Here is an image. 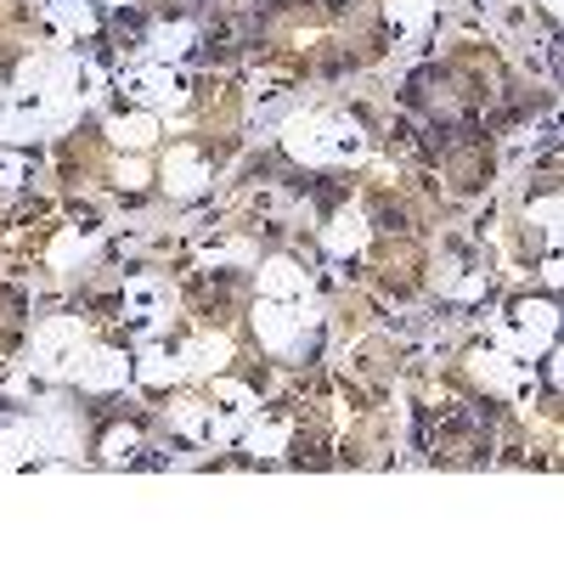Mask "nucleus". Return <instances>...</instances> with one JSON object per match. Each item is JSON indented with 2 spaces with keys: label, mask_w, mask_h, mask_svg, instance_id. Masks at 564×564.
I'll list each match as a JSON object with an SVG mask.
<instances>
[{
  "label": "nucleus",
  "mask_w": 564,
  "mask_h": 564,
  "mask_svg": "<svg viewBox=\"0 0 564 564\" xmlns=\"http://www.w3.org/2000/svg\"><path fill=\"white\" fill-rule=\"evenodd\" d=\"M508 97V68L491 45L463 40L430 68L406 79V108L430 130H457V124H486L491 108Z\"/></svg>",
  "instance_id": "1"
},
{
  "label": "nucleus",
  "mask_w": 564,
  "mask_h": 564,
  "mask_svg": "<svg viewBox=\"0 0 564 564\" xmlns=\"http://www.w3.org/2000/svg\"><path fill=\"white\" fill-rule=\"evenodd\" d=\"M34 45V0H0V74H12Z\"/></svg>",
  "instance_id": "6"
},
{
  "label": "nucleus",
  "mask_w": 564,
  "mask_h": 564,
  "mask_svg": "<svg viewBox=\"0 0 564 564\" xmlns=\"http://www.w3.org/2000/svg\"><path fill=\"white\" fill-rule=\"evenodd\" d=\"M334 322H339V334H367V327H372V316H367V300H356V294H339V300H334Z\"/></svg>",
  "instance_id": "9"
},
{
  "label": "nucleus",
  "mask_w": 564,
  "mask_h": 564,
  "mask_svg": "<svg viewBox=\"0 0 564 564\" xmlns=\"http://www.w3.org/2000/svg\"><path fill=\"white\" fill-rule=\"evenodd\" d=\"M23 294L12 289V282H0V361H7L18 345H23Z\"/></svg>",
  "instance_id": "7"
},
{
  "label": "nucleus",
  "mask_w": 564,
  "mask_h": 564,
  "mask_svg": "<svg viewBox=\"0 0 564 564\" xmlns=\"http://www.w3.org/2000/svg\"><path fill=\"white\" fill-rule=\"evenodd\" d=\"M430 170L435 186L452 198H475L491 186L497 175V135L486 124H457V130H435V148H430Z\"/></svg>",
  "instance_id": "2"
},
{
  "label": "nucleus",
  "mask_w": 564,
  "mask_h": 564,
  "mask_svg": "<svg viewBox=\"0 0 564 564\" xmlns=\"http://www.w3.org/2000/svg\"><path fill=\"white\" fill-rule=\"evenodd\" d=\"M249 300H254V282L231 276V271L198 276L193 289H186V311H193L204 327H231L238 316H249Z\"/></svg>",
  "instance_id": "5"
},
{
  "label": "nucleus",
  "mask_w": 564,
  "mask_h": 564,
  "mask_svg": "<svg viewBox=\"0 0 564 564\" xmlns=\"http://www.w3.org/2000/svg\"><path fill=\"white\" fill-rule=\"evenodd\" d=\"M238 130H243V90L231 79H204L193 97V141L204 148V159L226 164L238 153Z\"/></svg>",
  "instance_id": "4"
},
{
  "label": "nucleus",
  "mask_w": 564,
  "mask_h": 564,
  "mask_svg": "<svg viewBox=\"0 0 564 564\" xmlns=\"http://www.w3.org/2000/svg\"><path fill=\"white\" fill-rule=\"evenodd\" d=\"M367 282L384 300H412L430 282V243L412 226H379V238L367 249Z\"/></svg>",
  "instance_id": "3"
},
{
  "label": "nucleus",
  "mask_w": 564,
  "mask_h": 564,
  "mask_svg": "<svg viewBox=\"0 0 564 564\" xmlns=\"http://www.w3.org/2000/svg\"><path fill=\"white\" fill-rule=\"evenodd\" d=\"M356 361H361V372H367V379H379V384H384V379H395V372H401V356H395V350H390L384 339H367Z\"/></svg>",
  "instance_id": "8"
}]
</instances>
